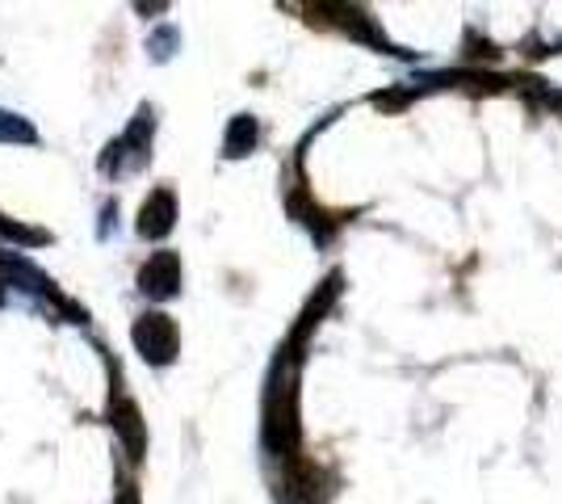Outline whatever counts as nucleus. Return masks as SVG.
Returning <instances> with one entry per match:
<instances>
[{"label": "nucleus", "instance_id": "nucleus-7", "mask_svg": "<svg viewBox=\"0 0 562 504\" xmlns=\"http://www.w3.org/2000/svg\"><path fill=\"white\" fill-rule=\"evenodd\" d=\"M257 139H260V126H257V119L252 114H239V119L232 122V131H227V144H223V152L227 156H248L252 147H257Z\"/></svg>", "mask_w": 562, "mask_h": 504}, {"label": "nucleus", "instance_id": "nucleus-10", "mask_svg": "<svg viewBox=\"0 0 562 504\" xmlns=\"http://www.w3.org/2000/svg\"><path fill=\"white\" fill-rule=\"evenodd\" d=\"M407 101H412V93H378V97H374L378 110H403Z\"/></svg>", "mask_w": 562, "mask_h": 504}, {"label": "nucleus", "instance_id": "nucleus-6", "mask_svg": "<svg viewBox=\"0 0 562 504\" xmlns=\"http://www.w3.org/2000/svg\"><path fill=\"white\" fill-rule=\"evenodd\" d=\"M110 421H114V433L122 437L126 455H131L135 462H139L143 450H147V429H143L139 404H135V400H117L114 412H110Z\"/></svg>", "mask_w": 562, "mask_h": 504}, {"label": "nucleus", "instance_id": "nucleus-4", "mask_svg": "<svg viewBox=\"0 0 562 504\" xmlns=\"http://www.w3.org/2000/svg\"><path fill=\"white\" fill-rule=\"evenodd\" d=\"M139 287L151 299H172L181 290V257L177 253H156L151 261L139 269Z\"/></svg>", "mask_w": 562, "mask_h": 504}, {"label": "nucleus", "instance_id": "nucleus-3", "mask_svg": "<svg viewBox=\"0 0 562 504\" xmlns=\"http://www.w3.org/2000/svg\"><path fill=\"white\" fill-rule=\"evenodd\" d=\"M131 336H135L143 358L156 361V366H168V361L177 358V324H172L168 315H160V312L143 315Z\"/></svg>", "mask_w": 562, "mask_h": 504}, {"label": "nucleus", "instance_id": "nucleus-5", "mask_svg": "<svg viewBox=\"0 0 562 504\" xmlns=\"http://www.w3.org/2000/svg\"><path fill=\"white\" fill-rule=\"evenodd\" d=\"M172 219H177V198H172V190L147 193V202H143V211H139L143 236H147V240H165L168 232H172Z\"/></svg>", "mask_w": 562, "mask_h": 504}, {"label": "nucleus", "instance_id": "nucleus-1", "mask_svg": "<svg viewBox=\"0 0 562 504\" xmlns=\"http://www.w3.org/2000/svg\"><path fill=\"white\" fill-rule=\"evenodd\" d=\"M265 446L281 458L299 450V387H294V358L281 354L273 379L265 391Z\"/></svg>", "mask_w": 562, "mask_h": 504}, {"label": "nucleus", "instance_id": "nucleus-2", "mask_svg": "<svg viewBox=\"0 0 562 504\" xmlns=\"http://www.w3.org/2000/svg\"><path fill=\"white\" fill-rule=\"evenodd\" d=\"M340 282H345V278H340V273H331L328 282H324V287H319V290H315V294H311V299H306L303 315H299V324H294V333H290V340H285V354H290V358H294V361L303 358L299 349H303L306 340H311V333H315V328L324 324V315L331 312V303L340 299Z\"/></svg>", "mask_w": 562, "mask_h": 504}, {"label": "nucleus", "instance_id": "nucleus-11", "mask_svg": "<svg viewBox=\"0 0 562 504\" xmlns=\"http://www.w3.org/2000/svg\"><path fill=\"white\" fill-rule=\"evenodd\" d=\"M114 504H139V492H135V488H122V496H117Z\"/></svg>", "mask_w": 562, "mask_h": 504}, {"label": "nucleus", "instance_id": "nucleus-9", "mask_svg": "<svg viewBox=\"0 0 562 504\" xmlns=\"http://www.w3.org/2000/svg\"><path fill=\"white\" fill-rule=\"evenodd\" d=\"M0 139H22V144H34V131L18 122L13 114H0Z\"/></svg>", "mask_w": 562, "mask_h": 504}, {"label": "nucleus", "instance_id": "nucleus-8", "mask_svg": "<svg viewBox=\"0 0 562 504\" xmlns=\"http://www.w3.org/2000/svg\"><path fill=\"white\" fill-rule=\"evenodd\" d=\"M467 59L495 64V59H499V47H495V43H483V38H479V30H467Z\"/></svg>", "mask_w": 562, "mask_h": 504}]
</instances>
